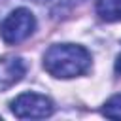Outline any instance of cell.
Here are the masks:
<instances>
[{"label": "cell", "mask_w": 121, "mask_h": 121, "mask_svg": "<svg viewBox=\"0 0 121 121\" xmlns=\"http://www.w3.org/2000/svg\"><path fill=\"white\" fill-rule=\"evenodd\" d=\"M91 66V53L83 45L57 43L51 45L43 55V68L53 78L70 79L81 76Z\"/></svg>", "instance_id": "cell-1"}, {"label": "cell", "mask_w": 121, "mask_h": 121, "mask_svg": "<svg viewBox=\"0 0 121 121\" xmlns=\"http://www.w3.org/2000/svg\"><path fill=\"white\" fill-rule=\"evenodd\" d=\"M36 28V17L26 8L13 9L0 25V36L6 43H21L25 42Z\"/></svg>", "instance_id": "cell-2"}, {"label": "cell", "mask_w": 121, "mask_h": 121, "mask_svg": "<svg viewBox=\"0 0 121 121\" xmlns=\"http://www.w3.org/2000/svg\"><path fill=\"white\" fill-rule=\"evenodd\" d=\"M11 113L19 119H43L53 113V102L40 93H23L11 100Z\"/></svg>", "instance_id": "cell-3"}, {"label": "cell", "mask_w": 121, "mask_h": 121, "mask_svg": "<svg viewBox=\"0 0 121 121\" xmlns=\"http://www.w3.org/2000/svg\"><path fill=\"white\" fill-rule=\"evenodd\" d=\"M25 72H26V66L21 57H15V55L0 57V91H8L15 83H19Z\"/></svg>", "instance_id": "cell-4"}, {"label": "cell", "mask_w": 121, "mask_h": 121, "mask_svg": "<svg viewBox=\"0 0 121 121\" xmlns=\"http://www.w3.org/2000/svg\"><path fill=\"white\" fill-rule=\"evenodd\" d=\"M96 13L106 23L121 21V0H96Z\"/></svg>", "instance_id": "cell-5"}, {"label": "cell", "mask_w": 121, "mask_h": 121, "mask_svg": "<svg viewBox=\"0 0 121 121\" xmlns=\"http://www.w3.org/2000/svg\"><path fill=\"white\" fill-rule=\"evenodd\" d=\"M102 113L106 117H112V119H121V93L113 95L110 100H106V104L102 108Z\"/></svg>", "instance_id": "cell-6"}, {"label": "cell", "mask_w": 121, "mask_h": 121, "mask_svg": "<svg viewBox=\"0 0 121 121\" xmlns=\"http://www.w3.org/2000/svg\"><path fill=\"white\" fill-rule=\"evenodd\" d=\"M115 72L117 74H121V55L117 57V60H115Z\"/></svg>", "instance_id": "cell-7"}]
</instances>
